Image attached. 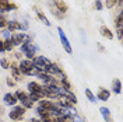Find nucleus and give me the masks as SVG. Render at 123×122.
Instances as JSON below:
<instances>
[{
    "label": "nucleus",
    "mask_w": 123,
    "mask_h": 122,
    "mask_svg": "<svg viewBox=\"0 0 123 122\" xmlns=\"http://www.w3.org/2000/svg\"><path fill=\"white\" fill-rule=\"evenodd\" d=\"M34 69L37 70V72H45V73H49V68H50V65H52V62L49 61L48 58L45 56H35L34 59Z\"/></svg>",
    "instance_id": "nucleus-1"
},
{
    "label": "nucleus",
    "mask_w": 123,
    "mask_h": 122,
    "mask_svg": "<svg viewBox=\"0 0 123 122\" xmlns=\"http://www.w3.org/2000/svg\"><path fill=\"white\" fill-rule=\"evenodd\" d=\"M18 69L21 72L23 76H34L35 75V69H34V62L31 59H21L18 63Z\"/></svg>",
    "instance_id": "nucleus-2"
},
{
    "label": "nucleus",
    "mask_w": 123,
    "mask_h": 122,
    "mask_svg": "<svg viewBox=\"0 0 123 122\" xmlns=\"http://www.w3.org/2000/svg\"><path fill=\"white\" fill-rule=\"evenodd\" d=\"M10 41L14 46H20L23 45L24 42H32V38L27 32H15V34H11Z\"/></svg>",
    "instance_id": "nucleus-3"
},
{
    "label": "nucleus",
    "mask_w": 123,
    "mask_h": 122,
    "mask_svg": "<svg viewBox=\"0 0 123 122\" xmlns=\"http://www.w3.org/2000/svg\"><path fill=\"white\" fill-rule=\"evenodd\" d=\"M14 95L17 97V100L21 102V105H23L25 109H30V108L34 107V101L30 98V95H28V93H25V91H21V90H17V91L14 93Z\"/></svg>",
    "instance_id": "nucleus-4"
},
{
    "label": "nucleus",
    "mask_w": 123,
    "mask_h": 122,
    "mask_svg": "<svg viewBox=\"0 0 123 122\" xmlns=\"http://www.w3.org/2000/svg\"><path fill=\"white\" fill-rule=\"evenodd\" d=\"M20 52L24 54L27 56V59H34L35 56H37V46L34 45L32 42H24L23 45H20Z\"/></svg>",
    "instance_id": "nucleus-5"
},
{
    "label": "nucleus",
    "mask_w": 123,
    "mask_h": 122,
    "mask_svg": "<svg viewBox=\"0 0 123 122\" xmlns=\"http://www.w3.org/2000/svg\"><path fill=\"white\" fill-rule=\"evenodd\" d=\"M24 115H25V108H24L23 105H14V107H13V109L8 112L10 119L17 121V122L21 121V119L24 118Z\"/></svg>",
    "instance_id": "nucleus-6"
},
{
    "label": "nucleus",
    "mask_w": 123,
    "mask_h": 122,
    "mask_svg": "<svg viewBox=\"0 0 123 122\" xmlns=\"http://www.w3.org/2000/svg\"><path fill=\"white\" fill-rule=\"evenodd\" d=\"M57 34H59V37H60V42H62V46H63V49L67 52L69 55L73 54V49H71V45H70L69 39L66 37V34H64V31L62 27H57Z\"/></svg>",
    "instance_id": "nucleus-7"
},
{
    "label": "nucleus",
    "mask_w": 123,
    "mask_h": 122,
    "mask_svg": "<svg viewBox=\"0 0 123 122\" xmlns=\"http://www.w3.org/2000/svg\"><path fill=\"white\" fill-rule=\"evenodd\" d=\"M18 6L10 1V0H0V14L3 13H8V11H13V10H17Z\"/></svg>",
    "instance_id": "nucleus-8"
},
{
    "label": "nucleus",
    "mask_w": 123,
    "mask_h": 122,
    "mask_svg": "<svg viewBox=\"0 0 123 122\" xmlns=\"http://www.w3.org/2000/svg\"><path fill=\"white\" fill-rule=\"evenodd\" d=\"M8 69L11 70V75H13L15 81H21V80H23V75H21V72H20V69H18V63H15V62L10 63V68Z\"/></svg>",
    "instance_id": "nucleus-9"
},
{
    "label": "nucleus",
    "mask_w": 123,
    "mask_h": 122,
    "mask_svg": "<svg viewBox=\"0 0 123 122\" xmlns=\"http://www.w3.org/2000/svg\"><path fill=\"white\" fill-rule=\"evenodd\" d=\"M27 88H28V91H30V93H38V94H41V95L43 97L42 84L37 83V81H30V83L27 84ZM43 98H45V97H43Z\"/></svg>",
    "instance_id": "nucleus-10"
},
{
    "label": "nucleus",
    "mask_w": 123,
    "mask_h": 122,
    "mask_svg": "<svg viewBox=\"0 0 123 122\" xmlns=\"http://www.w3.org/2000/svg\"><path fill=\"white\" fill-rule=\"evenodd\" d=\"M3 100H4V104H6V105H10V107H14V105H17V102H18L17 97H15L13 93H7V94H4Z\"/></svg>",
    "instance_id": "nucleus-11"
},
{
    "label": "nucleus",
    "mask_w": 123,
    "mask_h": 122,
    "mask_svg": "<svg viewBox=\"0 0 123 122\" xmlns=\"http://www.w3.org/2000/svg\"><path fill=\"white\" fill-rule=\"evenodd\" d=\"M6 28H7L8 31H11V32H14V31H21V23L17 21V20H7Z\"/></svg>",
    "instance_id": "nucleus-12"
},
{
    "label": "nucleus",
    "mask_w": 123,
    "mask_h": 122,
    "mask_svg": "<svg viewBox=\"0 0 123 122\" xmlns=\"http://www.w3.org/2000/svg\"><path fill=\"white\" fill-rule=\"evenodd\" d=\"M52 3L55 4V7L57 8L59 11H62L63 14H66V13L69 11V6H67L63 0H52Z\"/></svg>",
    "instance_id": "nucleus-13"
},
{
    "label": "nucleus",
    "mask_w": 123,
    "mask_h": 122,
    "mask_svg": "<svg viewBox=\"0 0 123 122\" xmlns=\"http://www.w3.org/2000/svg\"><path fill=\"white\" fill-rule=\"evenodd\" d=\"M111 97V91L106 90V88H104V87H101L99 90H98V94H97V100H101V101H108Z\"/></svg>",
    "instance_id": "nucleus-14"
},
{
    "label": "nucleus",
    "mask_w": 123,
    "mask_h": 122,
    "mask_svg": "<svg viewBox=\"0 0 123 122\" xmlns=\"http://www.w3.org/2000/svg\"><path fill=\"white\" fill-rule=\"evenodd\" d=\"M99 32H101V35L104 37V38H106V39H113V32H112V30L111 28H108L106 25H102L99 28Z\"/></svg>",
    "instance_id": "nucleus-15"
},
{
    "label": "nucleus",
    "mask_w": 123,
    "mask_h": 122,
    "mask_svg": "<svg viewBox=\"0 0 123 122\" xmlns=\"http://www.w3.org/2000/svg\"><path fill=\"white\" fill-rule=\"evenodd\" d=\"M99 111H101V115H102V118H104V121H105V122H115V121H113V118H112V115H111L109 108L101 107Z\"/></svg>",
    "instance_id": "nucleus-16"
},
{
    "label": "nucleus",
    "mask_w": 123,
    "mask_h": 122,
    "mask_svg": "<svg viewBox=\"0 0 123 122\" xmlns=\"http://www.w3.org/2000/svg\"><path fill=\"white\" fill-rule=\"evenodd\" d=\"M112 91L115 94H120L122 93V81L119 79H113L112 80Z\"/></svg>",
    "instance_id": "nucleus-17"
},
{
    "label": "nucleus",
    "mask_w": 123,
    "mask_h": 122,
    "mask_svg": "<svg viewBox=\"0 0 123 122\" xmlns=\"http://www.w3.org/2000/svg\"><path fill=\"white\" fill-rule=\"evenodd\" d=\"M37 114H38L39 119H45V118H49L50 116V112L48 111V109H45L43 107H37Z\"/></svg>",
    "instance_id": "nucleus-18"
},
{
    "label": "nucleus",
    "mask_w": 123,
    "mask_h": 122,
    "mask_svg": "<svg viewBox=\"0 0 123 122\" xmlns=\"http://www.w3.org/2000/svg\"><path fill=\"white\" fill-rule=\"evenodd\" d=\"M35 13H37V17H38L39 20H41L42 23L45 24L46 27H50V21H49V20L46 18V15L43 14V13H42L41 10H38V8H35Z\"/></svg>",
    "instance_id": "nucleus-19"
},
{
    "label": "nucleus",
    "mask_w": 123,
    "mask_h": 122,
    "mask_svg": "<svg viewBox=\"0 0 123 122\" xmlns=\"http://www.w3.org/2000/svg\"><path fill=\"white\" fill-rule=\"evenodd\" d=\"M63 97H66V98H67V100L70 101V102L73 104V105H76V104H77V97H76V94L71 91V90H70V91H66Z\"/></svg>",
    "instance_id": "nucleus-20"
},
{
    "label": "nucleus",
    "mask_w": 123,
    "mask_h": 122,
    "mask_svg": "<svg viewBox=\"0 0 123 122\" xmlns=\"http://www.w3.org/2000/svg\"><path fill=\"white\" fill-rule=\"evenodd\" d=\"M115 25H116V30H122V27H123V14H122V11L116 15Z\"/></svg>",
    "instance_id": "nucleus-21"
},
{
    "label": "nucleus",
    "mask_w": 123,
    "mask_h": 122,
    "mask_svg": "<svg viewBox=\"0 0 123 122\" xmlns=\"http://www.w3.org/2000/svg\"><path fill=\"white\" fill-rule=\"evenodd\" d=\"M50 11H52V14H53L55 17H57V18H63V17H64V14L55 7V4L52 3V1H50Z\"/></svg>",
    "instance_id": "nucleus-22"
},
{
    "label": "nucleus",
    "mask_w": 123,
    "mask_h": 122,
    "mask_svg": "<svg viewBox=\"0 0 123 122\" xmlns=\"http://www.w3.org/2000/svg\"><path fill=\"white\" fill-rule=\"evenodd\" d=\"M84 93H85V97L90 100L91 102H97V101H98V100H97V97L94 95V93H92L90 88H85V91H84Z\"/></svg>",
    "instance_id": "nucleus-23"
},
{
    "label": "nucleus",
    "mask_w": 123,
    "mask_h": 122,
    "mask_svg": "<svg viewBox=\"0 0 123 122\" xmlns=\"http://www.w3.org/2000/svg\"><path fill=\"white\" fill-rule=\"evenodd\" d=\"M3 41H4V49H6V51H13L14 45L11 44V41H10V39H3Z\"/></svg>",
    "instance_id": "nucleus-24"
},
{
    "label": "nucleus",
    "mask_w": 123,
    "mask_h": 122,
    "mask_svg": "<svg viewBox=\"0 0 123 122\" xmlns=\"http://www.w3.org/2000/svg\"><path fill=\"white\" fill-rule=\"evenodd\" d=\"M117 4V0H106L105 1V7L106 8H113Z\"/></svg>",
    "instance_id": "nucleus-25"
},
{
    "label": "nucleus",
    "mask_w": 123,
    "mask_h": 122,
    "mask_svg": "<svg viewBox=\"0 0 123 122\" xmlns=\"http://www.w3.org/2000/svg\"><path fill=\"white\" fill-rule=\"evenodd\" d=\"M6 25H7V18H6L3 14H0V28H1V30H4V28H6Z\"/></svg>",
    "instance_id": "nucleus-26"
},
{
    "label": "nucleus",
    "mask_w": 123,
    "mask_h": 122,
    "mask_svg": "<svg viewBox=\"0 0 123 122\" xmlns=\"http://www.w3.org/2000/svg\"><path fill=\"white\" fill-rule=\"evenodd\" d=\"M0 66H1L3 69H8L10 68V61L6 59V58H3V59L0 61Z\"/></svg>",
    "instance_id": "nucleus-27"
},
{
    "label": "nucleus",
    "mask_w": 123,
    "mask_h": 122,
    "mask_svg": "<svg viewBox=\"0 0 123 122\" xmlns=\"http://www.w3.org/2000/svg\"><path fill=\"white\" fill-rule=\"evenodd\" d=\"M95 8H97L98 11H102V8H104L102 0H95Z\"/></svg>",
    "instance_id": "nucleus-28"
},
{
    "label": "nucleus",
    "mask_w": 123,
    "mask_h": 122,
    "mask_svg": "<svg viewBox=\"0 0 123 122\" xmlns=\"http://www.w3.org/2000/svg\"><path fill=\"white\" fill-rule=\"evenodd\" d=\"M1 34H3L4 39H10V37H11V34H13V32H11V31H8L7 28H6V30H3V32H1Z\"/></svg>",
    "instance_id": "nucleus-29"
},
{
    "label": "nucleus",
    "mask_w": 123,
    "mask_h": 122,
    "mask_svg": "<svg viewBox=\"0 0 123 122\" xmlns=\"http://www.w3.org/2000/svg\"><path fill=\"white\" fill-rule=\"evenodd\" d=\"M6 83H7L8 87H14L15 86V80L14 79H11V77H7V79H6Z\"/></svg>",
    "instance_id": "nucleus-30"
},
{
    "label": "nucleus",
    "mask_w": 123,
    "mask_h": 122,
    "mask_svg": "<svg viewBox=\"0 0 123 122\" xmlns=\"http://www.w3.org/2000/svg\"><path fill=\"white\" fill-rule=\"evenodd\" d=\"M6 49H4V41L3 39H0V52H4Z\"/></svg>",
    "instance_id": "nucleus-31"
},
{
    "label": "nucleus",
    "mask_w": 123,
    "mask_h": 122,
    "mask_svg": "<svg viewBox=\"0 0 123 122\" xmlns=\"http://www.w3.org/2000/svg\"><path fill=\"white\" fill-rule=\"evenodd\" d=\"M15 58H17V59H20V61H21V59H23V54H21V52H15Z\"/></svg>",
    "instance_id": "nucleus-32"
},
{
    "label": "nucleus",
    "mask_w": 123,
    "mask_h": 122,
    "mask_svg": "<svg viewBox=\"0 0 123 122\" xmlns=\"http://www.w3.org/2000/svg\"><path fill=\"white\" fill-rule=\"evenodd\" d=\"M30 122H42V121H41L39 118H31V119H30Z\"/></svg>",
    "instance_id": "nucleus-33"
},
{
    "label": "nucleus",
    "mask_w": 123,
    "mask_h": 122,
    "mask_svg": "<svg viewBox=\"0 0 123 122\" xmlns=\"http://www.w3.org/2000/svg\"><path fill=\"white\" fill-rule=\"evenodd\" d=\"M98 51H99V52H104V51H105V48L101 45V44H98Z\"/></svg>",
    "instance_id": "nucleus-34"
},
{
    "label": "nucleus",
    "mask_w": 123,
    "mask_h": 122,
    "mask_svg": "<svg viewBox=\"0 0 123 122\" xmlns=\"http://www.w3.org/2000/svg\"><path fill=\"white\" fill-rule=\"evenodd\" d=\"M3 115H4V108H3L1 105H0V118H1Z\"/></svg>",
    "instance_id": "nucleus-35"
},
{
    "label": "nucleus",
    "mask_w": 123,
    "mask_h": 122,
    "mask_svg": "<svg viewBox=\"0 0 123 122\" xmlns=\"http://www.w3.org/2000/svg\"><path fill=\"white\" fill-rule=\"evenodd\" d=\"M0 122H3V119H0Z\"/></svg>",
    "instance_id": "nucleus-36"
}]
</instances>
